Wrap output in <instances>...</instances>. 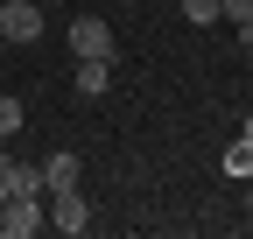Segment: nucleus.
Instances as JSON below:
<instances>
[{"label":"nucleus","instance_id":"obj_1","mask_svg":"<svg viewBox=\"0 0 253 239\" xmlns=\"http://www.w3.org/2000/svg\"><path fill=\"white\" fill-rule=\"evenodd\" d=\"M49 218V197L42 190H28V197H7V225H0V239H36Z\"/></svg>","mask_w":253,"mask_h":239},{"label":"nucleus","instance_id":"obj_2","mask_svg":"<svg viewBox=\"0 0 253 239\" xmlns=\"http://www.w3.org/2000/svg\"><path fill=\"white\" fill-rule=\"evenodd\" d=\"M71 56H113V21L78 14V21H71Z\"/></svg>","mask_w":253,"mask_h":239},{"label":"nucleus","instance_id":"obj_3","mask_svg":"<svg viewBox=\"0 0 253 239\" xmlns=\"http://www.w3.org/2000/svg\"><path fill=\"white\" fill-rule=\"evenodd\" d=\"M49 225L71 232V239L91 232V204H84V190H56V197H49Z\"/></svg>","mask_w":253,"mask_h":239},{"label":"nucleus","instance_id":"obj_4","mask_svg":"<svg viewBox=\"0 0 253 239\" xmlns=\"http://www.w3.org/2000/svg\"><path fill=\"white\" fill-rule=\"evenodd\" d=\"M0 36L7 42H36L42 36V7L36 0H7V7H0Z\"/></svg>","mask_w":253,"mask_h":239},{"label":"nucleus","instance_id":"obj_5","mask_svg":"<svg viewBox=\"0 0 253 239\" xmlns=\"http://www.w3.org/2000/svg\"><path fill=\"white\" fill-rule=\"evenodd\" d=\"M78 183H84V162L71 155V148H56V155L42 162V190L56 197V190H78Z\"/></svg>","mask_w":253,"mask_h":239},{"label":"nucleus","instance_id":"obj_6","mask_svg":"<svg viewBox=\"0 0 253 239\" xmlns=\"http://www.w3.org/2000/svg\"><path fill=\"white\" fill-rule=\"evenodd\" d=\"M78 92L84 99H106L113 92V56H78Z\"/></svg>","mask_w":253,"mask_h":239},{"label":"nucleus","instance_id":"obj_7","mask_svg":"<svg viewBox=\"0 0 253 239\" xmlns=\"http://www.w3.org/2000/svg\"><path fill=\"white\" fill-rule=\"evenodd\" d=\"M28 190H42V169H36V162H14V169H7V197H28ZM42 197H49V190H42Z\"/></svg>","mask_w":253,"mask_h":239},{"label":"nucleus","instance_id":"obj_8","mask_svg":"<svg viewBox=\"0 0 253 239\" xmlns=\"http://www.w3.org/2000/svg\"><path fill=\"white\" fill-rule=\"evenodd\" d=\"M21 120H28L21 99H14V92H0V141H14V134H21Z\"/></svg>","mask_w":253,"mask_h":239},{"label":"nucleus","instance_id":"obj_9","mask_svg":"<svg viewBox=\"0 0 253 239\" xmlns=\"http://www.w3.org/2000/svg\"><path fill=\"white\" fill-rule=\"evenodd\" d=\"M176 7H183L190 28H211V21H218V0H176Z\"/></svg>","mask_w":253,"mask_h":239},{"label":"nucleus","instance_id":"obj_10","mask_svg":"<svg viewBox=\"0 0 253 239\" xmlns=\"http://www.w3.org/2000/svg\"><path fill=\"white\" fill-rule=\"evenodd\" d=\"M225 176H239V183H246V176H253V141H239V148H232V155H225Z\"/></svg>","mask_w":253,"mask_h":239},{"label":"nucleus","instance_id":"obj_11","mask_svg":"<svg viewBox=\"0 0 253 239\" xmlns=\"http://www.w3.org/2000/svg\"><path fill=\"white\" fill-rule=\"evenodd\" d=\"M218 21H232V28H246V21H253V0H218Z\"/></svg>","mask_w":253,"mask_h":239},{"label":"nucleus","instance_id":"obj_12","mask_svg":"<svg viewBox=\"0 0 253 239\" xmlns=\"http://www.w3.org/2000/svg\"><path fill=\"white\" fill-rule=\"evenodd\" d=\"M7 169H14V155H7V148H0V197H7Z\"/></svg>","mask_w":253,"mask_h":239},{"label":"nucleus","instance_id":"obj_13","mask_svg":"<svg viewBox=\"0 0 253 239\" xmlns=\"http://www.w3.org/2000/svg\"><path fill=\"white\" fill-rule=\"evenodd\" d=\"M246 211H253V176H246Z\"/></svg>","mask_w":253,"mask_h":239},{"label":"nucleus","instance_id":"obj_14","mask_svg":"<svg viewBox=\"0 0 253 239\" xmlns=\"http://www.w3.org/2000/svg\"><path fill=\"white\" fill-rule=\"evenodd\" d=\"M0 225H7V197H0Z\"/></svg>","mask_w":253,"mask_h":239},{"label":"nucleus","instance_id":"obj_15","mask_svg":"<svg viewBox=\"0 0 253 239\" xmlns=\"http://www.w3.org/2000/svg\"><path fill=\"white\" fill-rule=\"evenodd\" d=\"M0 7H7V0H0Z\"/></svg>","mask_w":253,"mask_h":239}]
</instances>
